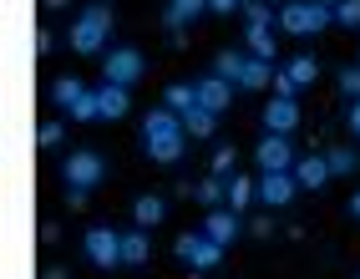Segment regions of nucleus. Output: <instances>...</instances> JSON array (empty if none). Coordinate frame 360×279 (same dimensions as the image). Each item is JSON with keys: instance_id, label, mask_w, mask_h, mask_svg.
Instances as JSON below:
<instances>
[{"instance_id": "1", "label": "nucleus", "mask_w": 360, "mask_h": 279, "mask_svg": "<svg viewBox=\"0 0 360 279\" xmlns=\"http://www.w3.org/2000/svg\"><path fill=\"white\" fill-rule=\"evenodd\" d=\"M142 153H148L153 162H178L188 153V127H183L178 112L153 107L148 117H142Z\"/></svg>"}, {"instance_id": "2", "label": "nucleus", "mask_w": 360, "mask_h": 279, "mask_svg": "<svg viewBox=\"0 0 360 279\" xmlns=\"http://www.w3.org/2000/svg\"><path fill=\"white\" fill-rule=\"evenodd\" d=\"M107 36H112V11H107V0L86 6L77 20H71V31H66L71 51H82V56H97V51H107Z\"/></svg>"}, {"instance_id": "3", "label": "nucleus", "mask_w": 360, "mask_h": 279, "mask_svg": "<svg viewBox=\"0 0 360 279\" xmlns=\"http://www.w3.org/2000/svg\"><path fill=\"white\" fill-rule=\"evenodd\" d=\"M51 102L66 112L71 122H102L97 117V86H86L77 77H56L51 82Z\"/></svg>"}, {"instance_id": "4", "label": "nucleus", "mask_w": 360, "mask_h": 279, "mask_svg": "<svg viewBox=\"0 0 360 279\" xmlns=\"http://www.w3.org/2000/svg\"><path fill=\"white\" fill-rule=\"evenodd\" d=\"M330 20H335V11H325L320 0H290V6L279 11L284 36H320Z\"/></svg>"}, {"instance_id": "5", "label": "nucleus", "mask_w": 360, "mask_h": 279, "mask_svg": "<svg viewBox=\"0 0 360 279\" xmlns=\"http://www.w3.org/2000/svg\"><path fill=\"white\" fill-rule=\"evenodd\" d=\"M82 249H86L91 269H122V234H117L112 223H91Z\"/></svg>"}, {"instance_id": "6", "label": "nucleus", "mask_w": 360, "mask_h": 279, "mask_svg": "<svg viewBox=\"0 0 360 279\" xmlns=\"http://www.w3.org/2000/svg\"><path fill=\"white\" fill-rule=\"evenodd\" d=\"M173 254L183 264H193V269H219V259H224V244H213L203 228H188V234H178V244H173Z\"/></svg>"}, {"instance_id": "7", "label": "nucleus", "mask_w": 360, "mask_h": 279, "mask_svg": "<svg viewBox=\"0 0 360 279\" xmlns=\"http://www.w3.org/2000/svg\"><path fill=\"white\" fill-rule=\"evenodd\" d=\"M254 162H259V173H295L300 153H295V143H290V137L264 132V143L254 148Z\"/></svg>"}, {"instance_id": "8", "label": "nucleus", "mask_w": 360, "mask_h": 279, "mask_svg": "<svg viewBox=\"0 0 360 279\" xmlns=\"http://www.w3.org/2000/svg\"><path fill=\"white\" fill-rule=\"evenodd\" d=\"M61 178H66V188H97V183L107 178V162H102V153H71L66 162H61Z\"/></svg>"}, {"instance_id": "9", "label": "nucleus", "mask_w": 360, "mask_h": 279, "mask_svg": "<svg viewBox=\"0 0 360 279\" xmlns=\"http://www.w3.org/2000/svg\"><path fill=\"white\" fill-rule=\"evenodd\" d=\"M142 72H148V61H142L137 46H112L107 61H102V77H107V82H117V86H132Z\"/></svg>"}, {"instance_id": "10", "label": "nucleus", "mask_w": 360, "mask_h": 279, "mask_svg": "<svg viewBox=\"0 0 360 279\" xmlns=\"http://www.w3.org/2000/svg\"><path fill=\"white\" fill-rule=\"evenodd\" d=\"M295 193H300V178H295V173H259V203H264V208L295 203Z\"/></svg>"}, {"instance_id": "11", "label": "nucleus", "mask_w": 360, "mask_h": 279, "mask_svg": "<svg viewBox=\"0 0 360 279\" xmlns=\"http://www.w3.org/2000/svg\"><path fill=\"white\" fill-rule=\"evenodd\" d=\"M127 112H132V86L102 82V86H97V117H102V122H122Z\"/></svg>"}, {"instance_id": "12", "label": "nucleus", "mask_w": 360, "mask_h": 279, "mask_svg": "<svg viewBox=\"0 0 360 279\" xmlns=\"http://www.w3.org/2000/svg\"><path fill=\"white\" fill-rule=\"evenodd\" d=\"M300 127V102L295 97H274L264 107V132H279V137H295Z\"/></svg>"}, {"instance_id": "13", "label": "nucleus", "mask_w": 360, "mask_h": 279, "mask_svg": "<svg viewBox=\"0 0 360 279\" xmlns=\"http://www.w3.org/2000/svg\"><path fill=\"white\" fill-rule=\"evenodd\" d=\"M203 234L213 239V244H233L238 234H244V223H238V214H233V208H208V214H203Z\"/></svg>"}, {"instance_id": "14", "label": "nucleus", "mask_w": 360, "mask_h": 279, "mask_svg": "<svg viewBox=\"0 0 360 279\" xmlns=\"http://www.w3.org/2000/svg\"><path fill=\"white\" fill-rule=\"evenodd\" d=\"M295 178H300V188H325V183L335 178V168H330L325 153H304V157L295 162Z\"/></svg>"}, {"instance_id": "15", "label": "nucleus", "mask_w": 360, "mask_h": 279, "mask_svg": "<svg viewBox=\"0 0 360 279\" xmlns=\"http://www.w3.org/2000/svg\"><path fill=\"white\" fill-rule=\"evenodd\" d=\"M193 86H198V102H203V107H213V112H224V107L233 102V91H238V86H233V82H224L219 72H208V77H198Z\"/></svg>"}, {"instance_id": "16", "label": "nucleus", "mask_w": 360, "mask_h": 279, "mask_svg": "<svg viewBox=\"0 0 360 279\" xmlns=\"http://www.w3.org/2000/svg\"><path fill=\"white\" fill-rule=\"evenodd\" d=\"M162 219H167V198H162V193H142V198L132 203V223H137V228H158Z\"/></svg>"}, {"instance_id": "17", "label": "nucleus", "mask_w": 360, "mask_h": 279, "mask_svg": "<svg viewBox=\"0 0 360 279\" xmlns=\"http://www.w3.org/2000/svg\"><path fill=\"white\" fill-rule=\"evenodd\" d=\"M148 254H153L148 228H127V234H122V264L127 269H142V264H148Z\"/></svg>"}, {"instance_id": "18", "label": "nucleus", "mask_w": 360, "mask_h": 279, "mask_svg": "<svg viewBox=\"0 0 360 279\" xmlns=\"http://www.w3.org/2000/svg\"><path fill=\"white\" fill-rule=\"evenodd\" d=\"M249 203H259V178L233 173V178H229V208H233V214H244Z\"/></svg>"}, {"instance_id": "19", "label": "nucleus", "mask_w": 360, "mask_h": 279, "mask_svg": "<svg viewBox=\"0 0 360 279\" xmlns=\"http://www.w3.org/2000/svg\"><path fill=\"white\" fill-rule=\"evenodd\" d=\"M284 72H290V82L304 91V86H315V82H320V56L300 51V56H290V66H284Z\"/></svg>"}, {"instance_id": "20", "label": "nucleus", "mask_w": 360, "mask_h": 279, "mask_svg": "<svg viewBox=\"0 0 360 279\" xmlns=\"http://www.w3.org/2000/svg\"><path fill=\"white\" fill-rule=\"evenodd\" d=\"M183 127H188V137H213V127H219V112L198 102V107L183 112Z\"/></svg>"}, {"instance_id": "21", "label": "nucleus", "mask_w": 360, "mask_h": 279, "mask_svg": "<svg viewBox=\"0 0 360 279\" xmlns=\"http://www.w3.org/2000/svg\"><path fill=\"white\" fill-rule=\"evenodd\" d=\"M203 11H213L208 0H167V26H173V31H183L188 20H198Z\"/></svg>"}, {"instance_id": "22", "label": "nucleus", "mask_w": 360, "mask_h": 279, "mask_svg": "<svg viewBox=\"0 0 360 279\" xmlns=\"http://www.w3.org/2000/svg\"><path fill=\"white\" fill-rule=\"evenodd\" d=\"M244 91H264V86H274V61H259V56H249V66H244V82H238Z\"/></svg>"}, {"instance_id": "23", "label": "nucleus", "mask_w": 360, "mask_h": 279, "mask_svg": "<svg viewBox=\"0 0 360 279\" xmlns=\"http://www.w3.org/2000/svg\"><path fill=\"white\" fill-rule=\"evenodd\" d=\"M244 66H249V56H244V51H219V56H213V72H219L224 82H233V86L244 82Z\"/></svg>"}, {"instance_id": "24", "label": "nucleus", "mask_w": 360, "mask_h": 279, "mask_svg": "<svg viewBox=\"0 0 360 279\" xmlns=\"http://www.w3.org/2000/svg\"><path fill=\"white\" fill-rule=\"evenodd\" d=\"M249 56L279 61V46H274V31H269V26H249Z\"/></svg>"}, {"instance_id": "25", "label": "nucleus", "mask_w": 360, "mask_h": 279, "mask_svg": "<svg viewBox=\"0 0 360 279\" xmlns=\"http://www.w3.org/2000/svg\"><path fill=\"white\" fill-rule=\"evenodd\" d=\"M162 107H167V112H178V117H183L188 107H198V86H188V82L167 86V91H162Z\"/></svg>"}, {"instance_id": "26", "label": "nucleus", "mask_w": 360, "mask_h": 279, "mask_svg": "<svg viewBox=\"0 0 360 279\" xmlns=\"http://www.w3.org/2000/svg\"><path fill=\"white\" fill-rule=\"evenodd\" d=\"M325 157H330L335 178H345V173H355V168H360V153H355V148H330Z\"/></svg>"}, {"instance_id": "27", "label": "nucleus", "mask_w": 360, "mask_h": 279, "mask_svg": "<svg viewBox=\"0 0 360 279\" xmlns=\"http://www.w3.org/2000/svg\"><path fill=\"white\" fill-rule=\"evenodd\" d=\"M244 15H249V26H279V11L269 6V0H249Z\"/></svg>"}, {"instance_id": "28", "label": "nucleus", "mask_w": 360, "mask_h": 279, "mask_svg": "<svg viewBox=\"0 0 360 279\" xmlns=\"http://www.w3.org/2000/svg\"><path fill=\"white\" fill-rule=\"evenodd\" d=\"M335 26L360 31V0H340V6H335Z\"/></svg>"}, {"instance_id": "29", "label": "nucleus", "mask_w": 360, "mask_h": 279, "mask_svg": "<svg viewBox=\"0 0 360 279\" xmlns=\"http://www.w3.org/2000/svg\"><path fill=\"white\" fill-rule=\"evenodd\" d=\"M233 162H238V153L219 148V153H213V178H233Z\"/></svg>"}, {"instance_id": "30", "label": "nucleus", "mask_w": 360, "mask_h": 279, "mask_svg": "<svg viewBox=\"0 0 360 279\" xmlns=\"http://www.w3.org/2000/svg\"><path fill=\"white\" fill-rule=\"evenodd\" d=\"M340 91L350 102H360V66H345V72H340Z\"/></svg>"}, {"instance_id": "31", "label": "nucleus", "mask_w": 360, "mask_h": 279, "mask_svg": "<svg viewBox=\"0 0 360 279\" xmlns=\"http://www.w3.org/2000/svg\"><path fill=\"white\" fill-rule=\"evenodd\" d=\"M36 143H41V148H56V143H61V122H41V127H36Z\"/></svg>"}, {"instance_id": "32", "label": "nucleus", "mask_w": 360, "mask_h": 279, "mask_svg": "<svg viewBox=\"0 0 360 279\" xmlns=\"http://www.w3.org/2000/svg\"><path fill=\"white\" fill-rule=\"evenodd\" d=\"M274 97H300V86L290 82V72H274Z\"/></svg>"}, {"instance_id": "33", "label": "nucleus", "mask_w": 360, "mask_h": 279, "mask_svg": "<svg viewBox=\"0 0 360 279\" xmlns=\"http://www.w3.org/2000/svg\"><path fill=\"white\" fill-rule=\"evenodd\" d=\"M249 234L254 239H269L274 234V219H249Z\"/></svg>"}, {"instance_id": "34", "label": "nucleus", "mask_w": 360, "mask_h": 279, "mask_svg": "<svg viewBox=\"0 0 360 279\" xmlns=\"http://www.w3.org/2000/svg\"><path fill=\"white\" fill-rule=\"evenodd\" d=\"M208 6H213V11H219V15H233V11H244V6H249V0H208Z\"/></svg>"}, {"instance_id": "35", "label": "nucleus", "mask_w": 360, "mask_h": 279, "mask_svg": "<svg viewBox=\"0 0 360 279\" xmlns=\"http://www.w3.org/2000/svg\"><path fill=\"white\" fill-rule=\"evenodd\" d=\"M86 198H91V188H66V208H86Z\"/></svg>"}, {"instance_id": "36", "label": "nucleus", "mask_w": 360, "mask_h": 279, "mask_svg": "<svg viewBox=\"0 0 360 279\" xmlns=\"http://www.w3.org/2000/svg\"><path fill=\"white\" fill-rule=\"evenodd\" d=\"M46 51H51V31L41 26V31H36V56H46Z\"/></svg>"}, {"instance_id": "37", "label": "nucleus", "mask_w": 360, "mask_h": 279, "mask_svg": "<svg viewBox=\"0 0 360 279\" xmlns=\"http://www.w3.org/2000/svg\"><path fill=\"white\" fill-rule=\"evenodd\" d=\"M345 122H350V132L360 137V102H350V112H345Z\"/></svg>"}, {"instance_id": "38", "label": "nucleus", "mask_w": 360, "mask_h": 279, "mask_svg": "<svg viewBox=\"0 0 360 279\" xmlns=\"http://www.w3.org/2000/svg\"><path fill=\"white\" fill-rule=\"evenodd\" d=\"M46 279H71V274L66 269H46Z\"/></svg>"}, {"instance_id": "39", "label": "nucleus", "mask_w": 360, "mask_h": 279, "mask_svg": "<svg viewBox=\"0 0 360 279\" xmlns=\"http://www.w3.org/2000/svg\"><path fill=\"white\" fill-rule=\"evenodd\" d=\"M350 214H355V219H360V193H350Z\"/></svg>"}, {"instance_id": "40", "label": "nucleus", "mask_w": 360, "mask_h": 279, "mask_svg": "<svg viewBox=\"0 0 360 279\" xmlns=\"http://www.w3.org/2000/svg\"><path fill=\"white\" fill-rule=\"evenodd\" d=\"M46 6H51V11H66V6H71V0H46Z\"/></svg>"}, {"instance_id": "41", "label": "nucleus", "mask_w": 360, "mask_h": 279, "mask_svg": "<svg viewBox=\"0 0 360 279\" xmlns=\"http://www.w3.org/2000/svg\"><path fill=\"white\" fill-rule=\"evenodd\" d=\"M320 6H325V11H335V6H340V0H320Z\"/></svg>"}, {"instance_id": "42", "label": "nucleus", "mask_w": 360, "mask_h": 279, "mask_svg": "<svg viewBox=\"0 0 360 279\" xmlns=\"http://www.w3.org/2000/svg\"><path fill=\"white\" fill-rule=\"evenodd\" d=\"M269 6H279V11H284V6H290V0H269Z\"/></svg>"}, {"instance_id": "43", "label": "nucleus", "mask_w": 360, "mask_h": 279, "mask_svg": "<svg viewBox=\"0 0 360 279\" xmlns=\"http://www.w3.org/2000/svg\"><path fill=\"white\" fill-rule=\"evenodd\" d=\"M355 279H360V274H355Z\"/></svg>"}]
</instances>
